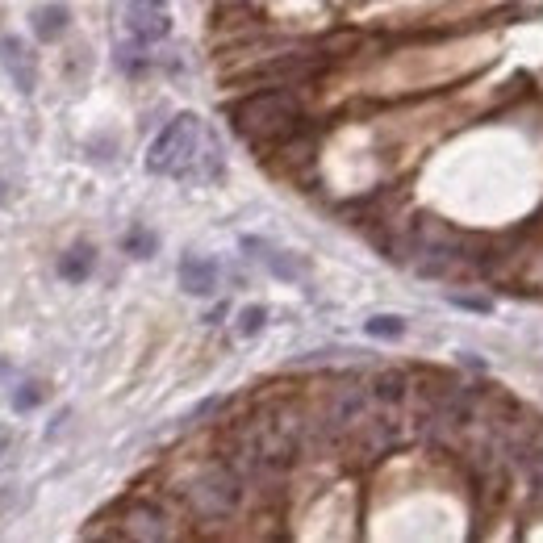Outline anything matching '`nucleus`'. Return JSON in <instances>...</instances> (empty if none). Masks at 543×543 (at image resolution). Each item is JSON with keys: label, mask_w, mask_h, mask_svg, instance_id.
<instances>
[{"label": "nucleus", "mask_w": 543, "mask_h": 543, "mask_svg": "<svg viewBox=\"0 0 543 543\" xmlns=\"http://www.w3.org/2000/svg\"><path fill=\"white\" fill-rule=\"evenodd\" d=\"M147 172L184 184H209L226 172V151L197 113H176L147 147Z\"/></svg>", "instance_id": "1"}, {"label": "nucleus", "mask_w": 543, "mask_h": 543, "mask_svg": "<svg viewBox=\"0 0 543 543\" xmlns=\"http://www.w3.org/2000/svg\"><path fill=\"white\" fill-rule=\"evenodd\" d=\"M230 126L243 143H251L255 151L268 155L285 143V138L305 130V109H301L293 88H255L230 105Z\"/></svg>", "instance_id": "2"}, {"label": "nucleus", "mask_w": 543, "mask_h": 543, "mask_svg": "<svg viewBox=\"0 0 543 543\" xmlns=\"http://www.w3.org/2000/svg\"><path fill=\"white\" fill-rule=\"evenodd\" d=\"M243 493H247L243 472L230 460H214L184 481L180 498H184V510L193 514L197 523H226V518L239 514Z\"/></svg>", "instance_id": "3"}, {"label": "nucleus", "mask_w": 543, "mask_h": 543, "mask_svg": "<svg viewBox=\"0 0 543 543\" xmlns=\"http://www.w3.org/2000/svg\"><path fill=\"white\" fill-rule=\"evenodd\" d=\"M322 72V55H305V51H285V55H268L251 63L247 72L234 76L239 88H301L305 80H314Z\"/></svg>", "instance_id": "4"}, {"label": "nucleus", "mask_w": 543, "mask_h": 543, "mask_svg": "<svg viewBox=\"0 0 543 543\" xmlns=\"http://www.w3.org/2000/svg\"><path fill=\"white\" fill-rule=\"evenodd\" d=\"M113 539H138V543H155V539H172V514L163 510L155 498H134L117 514V527L109 531Z\"/></svg>", "instance_id": "5"}, {"label": "nucleus", "mask_w": 543, "mask_h": 543, "mask_svg": "<svg viewBox=\"0 0 543 543\" xmlns=\"http://www.w3.org/2000/svg\"><path fill=\"white\" fill-rule=\"evenodd\" d=\"M126 34L143 46H155L172 34V9L168 0H130L126 5Z\"/></svg>", "instance_id": "6"}, {"label": "nucleus", "mask_w": 543, "mask_h": 543, "mask_svg": "<svg viewBox=\"0 0 543 543\" xmlns=\"http://www.w3.org/2000/svg\"><path fill=\"white\" fill-rule=\"evenodd\" d=\"M0 67H5L9 84L21 92V97H34L38 88V55L26 38L17 34H0Z\"/></svg>", "instance_id": "7"}, {"label": "nucleus", "mask_w": 543, "mask_h": 543, "mask_svg": "<svg viewBox=\"0 0 543 543\" xmlns=\"http://www.w3.org/2000/svg\"><path fill=\"white\" fill-rule=\"evenodd\" d=\"M347 443L356 447V452L364 456V460H381V456H389L393 447L401 443V431H397V422L393 418H364L356 431L347 435Z\"/></svg>", "instance_id": "8"}, {"label": "nucleus", "mask_w": 543, "mask_h": 543, "mask_svg": "<svg viewBox=\"0 0 543 543\" xmlns=\"http://www.w3.org/2000/svg\"><path fill=\"white\" fill-rule=\"evenodd\" d=\"M218 264L214 259H205V255H184L180 259V268H176V280H180V289L184 293H193V297H209L218 289Z\"/></svg>", "instance_id": "9"}, {"label": "nucleus", "mask_w": 543, "mask_h": 543, "mask_svg": "<svg viewBox=\"0 0 543 543\" xmlns=\"http://www.w3.org/2000/svg\"><path fill=\"white\" fill-rule=\"evenodd\" d=\"M243 251L251 255V259H259L272 276H280V280H301L305 276V264L301 259H293L289 251H276V247H268L264 239H255V234H247L243 239Z\"/></svg>", "instance_id": "10"}, {"label": "nucleus", "mask_w": 543, "mask_h": 543, "mask_svg": "<svg viewBox=\"0 0 543 543\" xmlns=\"http://www.w3.org/2000/svg\"><path fill=\"white\" fill-rule=\"evenodd\" d=\"M30 30H34V38L38 42H59L67 30H72V9L63 5V0H46V5H38L34 13H30Z\"/></svg>", "instance_id": "11"}, {"label": "nucleus", "mask_w": 543, "mask_h": 543, "mask_svg": "<svg viewBox=\"0 0 543 543\" xmlns=\"http://www.w3.org/2000/svg\"><path fill=\"white\" fill-rule=\"evenodd\" d=\"M59 280H67V285H84V280L97 272V247L92 243H72L63 255H59Z\"/></svg>", "instance_id": "12"}, {"label": "nucleus", "mask_w": 543, "mask_h": 543, "mask_svg": "<svg viewBox=\"0 0 543 543\" xmlns=\"http://www.w3.org/2000/svg\"><path fill=\"white\" fill-rule=\"evenodd\" d=\"M410 376L406 372H401V368H389V372H376L372 376V401H376V406H401V401H406L410 397Z\"/></svg>", "instance_id": "13"}, {"label": "nucleus", "mask_w": 543, "mask_h": 543, "mask_svg": "<svg viewBox=\"0 0 543 543\" xmlns=\"http://www.w3.org/2000/svg\"><path fill=\"white\" fill-rule=\"evenodd\" d=\"M42 401H46V385L30 376V381H21V385L13 389V414H34Z\"/></svg>", "instance_id": "14"}, {"label": "nucleus", "mask_w": 543, "mask_h": 543, "mask_svg": "<svg viewBox=\"0 0 543 543\" xmlns=\"http://www.w3.org/2000/svg\"><path fill=\"white\" fill-rule=\"evenodd\" d=\"M155 247H159V239H155V230H147V226H130L126 239H122V251L134 255V259H151Z\"/></svg>", "instance_id": "15"}, {"label": "nucleus", "mask_w": 543, "mask_h": 543, "mask_svg": "<svg viewBox=\"0 0 543 543\" xmlns=\"http://www.w3.org/2000/svg\"><path fill=\"white\" fill-rule=\"evenodd\" d=\"M364 330L372 339H401L406 335V318H397V314H376L364 322Z\"/></svg>", "instance_id": "16"}, {"label": "nucleus", "mask_w": 543, "mask_h": 543, "mask_svg": "<svg viewBox=\"0 0 543 543\" xmlns=\"http://www.w3.org/2000/svg\"><path fill=\"white\" fill-rule=\"evenodd\" d=\"M264 322H268L264 305H247V310H239V322H234V330H239V339H255L259 330H264Z\"/></svg>", "instance_id": "17"}, {"label": "nucleus", "mask_w": 543, "mask_h": 543, "mask_svg": "<svg viewBox=\"0 0 543 543\" xmlns=\"http://www.w3.org/2000/svg\"><path fill=\"white\" fill-rule=\"evenodd\" d=\"M452 305H464V310H481V314H489V301H477V297H464V293H452Z\"/></svg>", "instance_id": "18"}, {"label": "nucleus", "mask_w": 543, "mask_h": 543, "mask_svg": "<svg viewBox=\"0 0 543 543\" xmlns=\"http://www.w3.org/2000/svg\"><path fill=\"white\" fill-rule=\"evenodd\" d=\"M13 439H17V435H13L9 427H0V464H5V456L13 452Z\"/></svg>", "instance_id": "19"}, {"label": "nucleus", "mask_w": 543, "mask_h": 543, "mask_svg": "<svg viewBox=\"0 0 543 543\" xmlns=\"http://www.w3.org/2000/svg\"><path fill=\"white\" fill-rule=\"evenodd\" d=\"M9 376H13V364H9L5 356H0V385H5V381H9Z\"/></svg>", "instance_id": "20"}, {"label": "nucleus", "mask_w": 543, "mask_h": 543, "mask_svg": "<svg viewBox=\"0 0 543 543\" xmlns=\"http://www.w3.org/2000/svg\"><path fill=\"white\" fill-rule=\"evenodd\" d=\"M5 197H9V184H5V176H0V205H5Z\"/></svg>", "instance_id": "21"}]
</instances>
